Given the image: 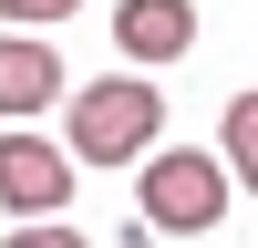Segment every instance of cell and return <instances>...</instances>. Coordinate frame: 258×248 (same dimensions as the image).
I'll return each instance as SVG.
<instances>
[{
	"mask_svg": "<svg viewBox=\"0 0 258 248\" xmlns=\"http://www.w3.org/2000/svg\"><path fill=\"white\" fill-rule=\"evenodd\" d=\"M227 176H238L227 155L155 145V155H145V176H135V217H145V227H165V238H207V227L227 217Z\"/></svg>",
	"mask_w": 258,
	"mask_h": 248,
	"instance_id": "1",
	"label": "cell"
},
{
	"mask_svg": "<svg viewBox=\"0 0 258 248\" xmlns=\"http://www.w3.org/2000/svg\"><path fill=\"white\" fill-rule=\"evenodd\" d=\"M155 124H165V93H155V83H135V73L83 83V93H73V155L83 165H145V155H155Z\"/></svg>",
	"mask_w": 258,
	"mask_h": 248,
	"instance_id": "2",
	"label": "cell"
},
{
	"mask_svg": "<svg viewBox=\"0 0 258 248\" xmlns=\"http://www.w3.org/2000/svg\"><path fill=\"white\" fill-rule=\"evenodd\" d=\"M73 165L52 135H31V124H11L0 135V207H21V217H52V207H73Z\"/></svg>",
	"mask_w": 258,
	"mask_h": 248,
	"instance_id": "3",
	"label": "cell"
},
{
	"mask_svg": "<svg viewBox=\"0 0 258 248\" xmlns=\"http://www.w3.org/2000/svg\"><path fill=\"white\" fill-rule=\"evenodd\" d=\"M114 52H124V62H176V52H197V0H124V11H114Z\"/></svg>",
	"mask_w": 258,
	"mask_h": 248,
	"instance_id": "4",
	"label": "cell"
},
{
	"mask_svg": "<svg viewBox=\"0 0 258 248\" xmlns=\"http://www.w3.org/2000/svg\"><path fill=\"white\" fill-rule=\"evenodd\" d=\"M41 103H62V52L52 41H0V124H31Z\"/></svg>",
	"mask_w": 258,
	"mask_h": 248,
	"instance_id": "5",
	"label": "cell"
},
{
	"mask_svg": "<svg viewBox=\"0 0 258 248\" xmlns=\"http://www.w3.org/2000/svg\"><path fill=\"white\" fill-rule=\"evenodd\" d=\"M217 155L238 165V186H258V93H227V135H217Z\"/></svg>",
	"mask_w": 258,
	"mask_h": 248,
	"instance_id": "6",
	"label": "cell"
},
{
	"mask_svg": "<svg viewBox=\"0 0 258 248\" xmlns=\"http://www.w3.org/2000/svg\"><path fill=\"white\" fill-rule=\"evenodd\" d=\"M0 248H93V238H83V227H62V217H21Z\"/></svg>",
	"mask_w": 258,
	"mask_h": 248,
	"instance_id": "7",
	"label": "cell"
},
{
	"mask_svg": "<svg viewBox=\"0 0 258 248\" xmlns=\"http://www.w3.org/2000/svg\"><path fill=\"white\" fill-rule=\"evenodd\" d=\"M83 0H0V21H11V31H41V21H73Z\"/></svg>",
	"mask_w": 258,
	"mask_h": 248,
	"instance_id": "8",
	"label": "cell"
}]
</instances>
